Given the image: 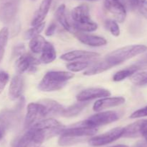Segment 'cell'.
Masks as SVG:
<instances>
[{
	"label": "cell",
	"mask_w": 147,
	"mask_h": 147,
	"mask_svg": "<svg viewBox=\"0 0 147 147\" xmlns=\"http://www.w3.org/2000/svg\"><path fill=\"white\" fill-rule=\"evenodd\" d=\"M33 1H34V0H33Z\"/></svg>",
	"instance_id": "ee69618b"
},
{
	"label": "cell",
	"mask_w": 147,
	"mask_h": 147,
	"mask_svg": "<svg viewBox=\"0 0 147 147\" xmlns=\"http://www.w3.org/2000/svg\"><path fill=\"white\" fill-rule=\"evenodd\" d=\"M71 32L77 37L79 41L88 46L100 47V46H105L107 43V40L104 37H100V36L87 34V33L78 31V30H74V29H73Z\"/></svg>",
	"instance_id": "5bb4252c"
},
{
	"label": "cell",
	"mask_w": 147,
	"mask_h": 147,
	"mask_svg": "<svg viewBox=\"0 0 147 147\" xmlns=\"http://www.w3.org/2000/svg\"><path fill=\"white\" fill-rule=\"evenodd\" d=\"M24 98H21L20 103L16 107L15 109H6L1 111L0 113V122L6 127L7 129H9L19 122L20 119V112L24 106Z\"/></svg>",
	"instance_id": "8fae6325"
},
{
	"label": "cell",
	"mask_w": 147,
	"mask_h": 147,
	"mask_svg": "<svg viewBox=\"0 0 147 147\" xmlns=\"http://www.w3.org/2000/svg\"><path fill=\"white\" fill-rule=\"evenodd\" d=\"M104 7L111 13L119 22H123L126 17V10L121 0H104Z\"/></svg>",
	"instance_id": "4fadbf2b"
},
{
	"label": "cell",
	"mask_w": 147,
	"mask_h": 147,
	"mask_svg": "<svg viewBox=\"0 0 147 147\" xmlns=\"http://www.w3.org/2000/svg\"><path fill=\"white\" fill-rule=\"evenodd\" d=\"M110 95L111 92L108 89L103 88L91 87L81 91L80 93L78 94L76 98L78 102H88L97 98L110 97Z\"/></svg>",
	"instance_id": "7c38bea8"
},
{
	"label": "cell",
	"mask_w": 147,
	"mask_h": 147,
	"mask_svg": "<svg viewBox=\"0 0 147 147\" xmlns=\"http://www.w3.org/2000/svg\"><path fill=\"white\" fill-rule=\"evenodd\" d=\"M52 1H53V0H42L40 7L37 10L34 17H33L31 22L32 25L35 26L42 22L43 20H45V18L47 16L49 10H50Z\"/></svg>",
	"instance_id": "d6986e66"
},
{
	"label": "cell",
	"mask_w": 147,
	"mask_h": 147,
	"mask_svg": "<svg viewBox=\"0 0 147 147\" xmlns=\"http://www.w3.org/2000/svg\"><path fill=\"white\" fill-rule=\"evenodd\" d=\"M119 118V114L116 111H106L92 115L86 120L81 121V123L85 126L97 128L99 126L115 122Z\"/></svg>",
	"instance_id": "52a82bcc"
},
{
	"label": "cell",
	"mask_w": 147,
	"mask_h": 147,
	"mask_svg": "<svg viewBox=\"0 0 147 147\" xmlns=\"http://www.w3.org/2000/svg\"><path fill=\"white\" fill-rule=\"evenodd\" d=\"M88 105V102H78L70 105L68 108H65L62 116L70 118L78 115Z\"/></svg>",
	"instance_id": "cb8c5ba5"
},
{
	"label": "cell",
	"mask_w": 147,
	"mask_h": 147,
	"mask_svg": "<svg viewBox=\"0 0 147 147\" xmlns=\"http://www.w3.org/2000/svg\"><path fill=\"white\" fill-rule=\"evenodd\" d=\"M146 50L147 47L144 45L127 46L111 52L106 56L104 59L111 64L113 65V66H115L134 56L142 54L146 52Z\"/></svg>",
	"instance_id": "277c9868"
},
{
	"label": "cell",
	"mask_w": 147,
	"mask_h": 147,
	"mask_svg": "<svg viewBox=\"0 0 147 147\" xmlns=\"http://www.w3.org/2000/svg\"><path fill=\"white\" fill-rule=\"evenodd\" d=\"M147 116V106L137 110L130 115L131 118H140Z\"/></svg>",
	"instance_id": "836d02e7"
},
{
	"label": "cell",
	"mask_w": 147,
	"mask_h": 147,
	"mask_svg": "<svg viewBox=\"0 0 147 147\" xmlns=\"http://www.w3.org/2000/svg\"><path fill=\"white\" fill-rule=\"evenodd\" d=\"M55 17L57 21L64 27V29H65L67 31H72L73 27H72L71 24L69 22L68 20H67V14H66V8L65 4H61L57 9L55 12Z\"/></svg>",
	"instance_id": "603a6c76"
},
{
	"label": "cell",
	"mask_w": 147,
	"mask_h": 147,
	"mask_svg": "<svg viewBox=\"0 0 147 147\" xmlns=\"http://www.w3.org/2000/svg\"><path fill=\"white\" fill-rule=\"evenodd\" d=\"M136 71L135 69H134L131 66L127 67L126 69L121 70L119 71L116 72L115 75L113 76V79L115 82H121L123 79H126L128 77H131L133 74H134Z\"/></svg>",
	"instance_id": "83f0119b"
},
{
	"label": "cell",
	"mask_w": 147,
	"mask_h": 147,
	"mask_svg": "<svg viewBox=\"0 0 147 147\" xmlns=\"http://www.w3.org/2000/svg\"><path fill=\"white\" fill-rule=\"evenodd\" d=\"M9 81V74L5 71H0V94Z\"/></svg>",
	"instance_id": "d6a6232c"
},
{
	"label": "cell",
	"mask_w": 147,
	"mask_h": 147,
	"mask_svg": "<svg viewBox=\"0 0 147 147\" xmlns=\"http://www.w3.org/2000/svg\"><path fill=\"white\" fill-rule=\"evenodd\" d=\"M9 29L7 27H3L0 30V63L4 57L6 46L9 38Z\"/></svg>",
	"instance_id": "4316f807"
},
{
	"label": "cell",
	"mask_w": 147,
	"mask_h": 147,
	"mask_svg": "<svg viewBox=\"0 0 147 147\" xmlns=\"http://www.w3.org/2000/svg\"><path fill=\"white\" fill-rule=\"evenodd\" d=\"M71 17L74 30L83 33L97 30L98 24L90 19L89 7L86 4H80L75 7L71 12Z\"/></svg>",
	"instance_id": "3957f363"
},
{
	"label": "cell",
	"mask_w": 147,
	"mask_h": 147,
	"mask_svg": "<svg viewBox=\"0 0 147 147\" xmlns=\"http://www.w3.org/2000/svg\"><path fill=\"white\" fill-rule=\"evenodd\" d=\"M112 67H113V65L109 63L106 60L103 59V61L96 62L95 63L90 65L85 71L84 75H86V76H92V75L98 74L103 73V72L111 69Z\"/></svg>",
	"instance_id": "44dd1931"
},
{
	"label": "cell",
	"mask_w": 147,
	"mask_h": 147,
	"mask_svg": "<svg viewBox=\"0 0 147 147\" xmlns=\"http://www.w3.org/2000/svg\"><path fill=\"white\" fill-rule=\"evenodd\" d=\"M40 61L30 53L21 55L15 62V70L18 74L27 73H34L37 71V65Z\"/></svg>",
	"instance_id": "9c48e42d"
},
{
	"label": "cell",
	"mask_w": 147,
	"mask_h": 147,
	"mask_svg": "<svg viewBox=\"0 0 147 147\" xmlns=\"http://www.w3.org/2000/svg\"><path fill=\"white\" fill-rule=\"evenodd\" d=\"M136 147H146V144L144 142H139V144L136 146Z\"/></svg>",
	"instance_id": "ab89813d"
},
{
	"label": "cell",
	"mask_w": 147,
	"mask_h": 147,
	"mask_svg": "<svg viewBox=\"0 0 147 147\" xmlns=\"http://www.w3.org/2000/svg\"><path fill=\"white\" fill-rule=\"evenodd\" d=\"M111 147H129V146L126 145H123V144H119V145L113 146H111Z\"/></svg>",
	"instance_id": "60d3db41"
},
{
	"label": "cell",
	"mask_w": 147,
	"mask_h": 147,
	"mask_svg": "<svg viewBox=\"0 0 147 147\" xmlns=\"http://www.w3.org/2000/svg\"><path fill=\"white\" fill-rule=\"evenodd\" d=\"M56 24L55 22H52L50 25L48 26V27L47 28L45 31V35L47 36H52L55 33L56 30Z\"/></svg>",
	"instance_id": "8d00e7d4"
},
{
	"label": "cell",
	"mask_w": 147,
	"mask_h": 147,
	"mask_svg": "<svg viewBox=\"0 0 147 147\" xmlns=\"http://www.w3.org/2000/svg\"><path fill=\"white\" fill-rule=\"evenodd\" d=\"M144 5L145 7H146V8H147V0H146V2H145L144 4Z\"/></svg>",
	"instance_id": "7bdbcfd3"
},
{
	"label": "cell",
	"mask_w": 147,
	"mask_h": 147,
	"mask_svg": "<svg viewBox=\"0 0 147 147\" xmlns=\"http://www.w3.org/2000/svg\"><path fill=\"white\" fill-rule=\"evenodd\" d=\"M139 12H140L141 14H142V15L145 17V18L147 19V8L143 4L142 7H139Z\"/></svg>",
	"instance_id": "f35d334b"
},
{
	"label": "cell",
	"mask_w": 147,
	"mask_h": 147,
	"mask_svg": "<svg viewBox=\"0 0 147 147\" xmlns=\"http://www.w3.org/2000/svg\"><path fill=\"white\" fill-rule=\"evenodd\" d=\"M46 42L47 41L42 36L38 35L30 39L29 47L34 53H40L42 50Z\"/></svg>",
	"instance_id": "d4e9b609"
},
{
	"label": "cell",
	"mask_w": 147,
	"mask_h": 147,
	"mask_svg": "<svg viewBox=\"0 0 147 147\" xmlns=\"http://www.w3.org/2000/svg\"><path fill=\"white\" fill-rule=\"evenodd\" d=\"M126 101L124 97H104L100 98L96 101L93 105V110L96 112H100L106 108H113L119 106L123 104Z\"/></svg>",
	"instance_id": "e0dca14e"
},
{
	"label": "cell",
	"mask_w": 147,
	"mask_h": 147,
	"mask_svg": "<svg viewBox=\"0 0 147 147\" xmlns=\"http://www.w3.org/2000/svg\"><path fill=\"white\" fill-rule=\"evenodd\" d=\"M146 1V0H130L129 4H130V7L134 10H136V9L139 10V7H142Z\"/></svg>",
	"instance_id": "e575fe53"
},
{
	"label": "cell",
	"mask_w": 147,
	"mask_h": 147,
	"mask_svg": "<svg viewBox=\"0 0 147 147\" xmlns=\"http://www.w3.org/2000/svg\"><path fill=\"white\" fill-rule=\"evenodd\" d=\"M56 50L55 47L50 42H46L41 52L40 61L44 63H50L54 61L56 59Z\"/></svg>",
	"instance_id": "7402d4cb"
},
{
	"label": "cell",
	"mask_w": 147,
	"mask_h": 147,
	"mask_svg": "<svg viewBox=\"0 0 147 147\" xmlns=\"http://www.w3.org/2000/svg\"><path fill=\"white\" fill-rule=\"evenodd\" d=\"M24 79L21 74L15 75L12 78L9 88V96L12 100L21 97L22 94L24 90Z\"/></svg>",
	"instance_id": "ac0fdd59"
},
{
	"label": "cell",
	"mask_w": 147,
	"mask_h": 147,
	"mask_svg": "<svg viewBox=\"0 0 147 147\" xmlns=\"http://www.w3.org/2000/svg\"><path fill=\"white\" fill-rule=\"evenodd\" d=\"M20 0H0V21L9 24L15 19Z\"/></svg>",
	"instance_id": "ba28073f"
},
{
	"label": "cell",
	"mask_w": 147,
	"mask_h": 147,
	"mask_svg": "<svg viewBox=\"0 0 147 147\" xmlns=\"http://www.w3.org/2000/svg\"><path fill=\"white\" fill-rule=\"evenodd\" d=\"M91 65L89 61H77L67 64L66 67L72 72H78L86 70Z\"/></svg>",
	"instance_id": "484cf974"
},
{
	"label": "cell",
	"mask_w": 147,
	"mask_h": 147,
	"mask_svg": "<svg viewBox=\"0 0 147 147\" xmlns=\"http://www.w3.org/2000/svg\"><path fill=\"white\" fill-rule=\"evenodd\" d=\"M143 137L145 138V140H146V143H147V132L145 133L144 134Z\"/></svg>",
	"instance_id": "b9f144b4"
},
{
	"label": "cell",
	"mask_w": 147,
	"mask_h": 147,
	"mask_svg": "<svg viewBox=\"0 0 147 147\" xmlns=\"http://www.w3.org/2000/svg\"><path fill=\"white\" fill-rule=\"evenodd\" d=\"M47 139L48 137L45 131L29 128L13 141L12 147H40Z\"/></svg>",
	"instance_id": "5b68a950"
},
{
	"label": "cell",
	"mask_w": 147,
	"mask_h": 147,
	"mask_svg": "<svg viewBox=\"0 0 147 147\" xmlns=\"http://www.w3.org/2000/svg\"><path fill=\"white\" fill-rule=\"evenodd\" d=\"M48 117L46 108L41 102H31L27 106V112L24 119V128L30 127Z\"/></svg>",
	"instance_id": "8992f818"
},
{
	"label": "cell",
	"mask_w": 147,
	"mask_h": 147,
	"mask_svg": "<svg viewBox=\"0 0 147 147\" xmlns=\"http://www.w3.org/2000/svg\"><path fill=\"white\" fill-rule=\"evenodd\" d=\"M105 27H106V28L107 30H109L110 31V33L113 36L118 37L120 35V28H119V26L118 24V23L116 22H115L114 20H106V22H105Z\"/></svg>",
	"instance_id": "4dcf8cb0"
},
{
	"label": "cell",
	"mask_w": 147,
	"mask_h": 147,
	"mask_svg": "<svg viewBox=\"0 0 147 147\" xmlns=\"http://www.w3.org/2000/svg\"><path fill=\"white\" fill-rule=\"evenodd\" d=\"M40 102H41L45 107L48 117L55 116V115H61L62 116L63 115L65 108L57 101L50 99H45L40 101Z\"/></svg>",
	"instance_id": "ffe728a7"
},
{
	"label": "cell",
	"mask_w": 147,
	"mask_h": 147,
	"mask_svg": "<svg viewBox=\"0 0 147 147\" xmlns=\"http://www.w3.org/2000/svg\"><path fill=\"white\" fill-rule=\"evenodd\" d=\"M74 76L71 72L64 71H51L43 76L38 84V89L42 92H53L63 89L67 82Z\"/></svg>",
	"instance_id": "7a4b0ae2"
},
{
	"label": "cell",
	"mask_w": 147,
	"mask_h": 147,
	"mask_svg": "<svg viewBox=\"0 0 147 147\" xmlns=\"http://www.w3.org/2000/svg\"><path fill=\"white\" fill-rule=\"evenodd\" d=\"M45 27V23L44 22L37 24V25L33 26V27H32L26 32L25 34H24V37L26 39H31L34 36L38 35L44 30Z\"/></svg>",
	"instance_id": "f546056e"
},
{
	"label": "cell",
	"mask_w": 147,
	"mask_h": 147,
	"mask_svg": "<svg viewBox=\"0 0 147 147\" xmlns=\"http://www.w3.org/2000/svg\"><path fill=\"white\" fill-rule=\"evenodd\" d=\"M131 66L134 69H135L137 72L138 71L147 67V54L144 56L143 57H142L141 59H139L137 61H136V63H134V64L131 65Z\"/></svg>",
	"instance_id": "1f68e13d"
},
{
	"label": "cell",
	"mask_w": 147,
	"mask_h": 147,
	"mask_svg": "<svg viewBox=\"0 0 147 147\" xmlns=\"http://www.w3.org/2000/svg\"><path fill=\"white\" fill-rule=\"evenodd\" d=\"M96 128L85 126L81 122L74 124L73 126L65 128L60 134L58 140L59 145L67 146L78 144L84 141L88 137L93 136L97 133Z\"/></svg>",
	"instance_id": "6da1fadb"
},
{
	"label": "cell",
	"mask_w": 147,
	"mask_h": 147,
	"mask_svg": "<svg viewBox=\"0 0 147 147\" xmlns=\"http://www.w3.org/2000/svg\"><path fill=\"white\" fill-rule=\"evenodd\" d=\"M99 56L98 53L90 51H86V50H73V51L67 52L64 53L60 56V59L67 61H89L97 58Z\"/></svg>",
	"instance_id": "2e32d148"
},
{
	"label": "cell",
	"mask_w": 147,
	"mask_h": 147,
	"mask_svg": "<svg viewBox=\"0 0 147 147\" xmlns=\"http://www.w3.org/2000/svg\"><path fill=\"white\" fill-rule=\"evenodd\" d=\"M24 45H19L14 47V50H13V56H20L21 55L24 54Z\"/></svg>",
	"instance_id": "d590c367"
},
{
	"label": "cell",
	"mask_w": 147,
	"mask_h": 147,
	"mask_svg": "<svg viewBox=\"0 0 147 147\" xmlns=\"http://www.w3.org/2000/svg\"><path fill=\"white\" fill-rule=\"evenodd\" d=\"M147 132V120H140L123 128L122 137L124 138H138L143 136Z\"/></svg>",
	"instance_id": "9a60e30c"
},
{
	"label": "cell",
	"mask_w": 147,
	"mask_h": 147,
	"mask_svg": "<svg viewBox=\"0 0 147 147\" xmlns=\"http://www.w3.org/2000/svg\"><path fill=\"white\" fill-rule=\"evenodd\" d=\"M131 81L137 86L147 85V70L141 72H136L131 76Z\"/></svg>",
	"instance_id": "f1b7e54d"
},
{
	"label": "cell",
	"mask_w": 147,
	"mask_h": 147,
	"mask_svg": "<svg viewBox=\"0 0 147 147\" xmlns=\"http://www.w3.org/2000/svg\"><path fill=\"white\" fill-rule=\"evenodd\" d=\"M123 128H115L105 133L92 137L88 140V144L91 146H101L111 144L122 137Z\"/></svg>",
	"instance_id": "30bf717a"
},
{
	"label": "cell",
	"mask_w": 147,
	"mask_h": 147,
	"mask_svg": "<svg viewBox=\"0 0 147 147\" xmlns=\"http://www.w3.org/2000/svg\"><path fill=\"white\" fill-rule=\"evenodd\" d=\"M7 129L6 128V127L4 126V125H3L1 122H0V141H1L3 138H4V135H5L6 131H7Z\"/></svg>",
	"instance_id": "74e56055"
}]
</instances>
